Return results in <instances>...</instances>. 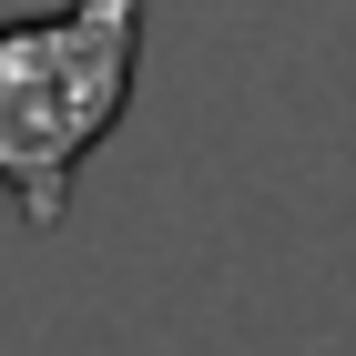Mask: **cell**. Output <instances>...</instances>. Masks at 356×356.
I'll use <instances>...</instances> for the list:
<instances>
[{
    "instance_id": "obj_1",
    "label": "cell",
    "mask_w": 356,
    "mask_h": 356,
    "mask_svg": "<svg viewBox=\"0 0 356 356\" xmlns=\"http://www.w3.org/2000/svg\"><path fill=\"white\" fill-rule=\"evenodd\" d=\"M143 10L153 0H61V10L0 21V204L31 234L72 214L82 163L133 112Z\"/></svg>"
}]
</instances>
